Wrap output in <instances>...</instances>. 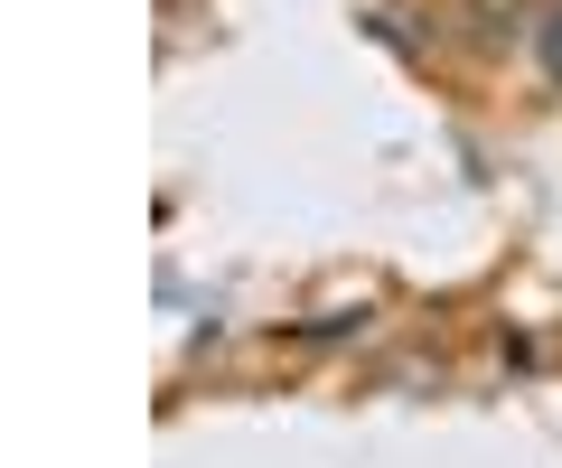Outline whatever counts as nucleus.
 <instances>
[{
    "label": "nucleus",
    "mask_w": 562,
    "mask_h": 468,
    "mask_svg": "<svg viewBox=\"0 0 562 468\" xmlns=\"http://www.w3.org/2000/svg\"><path fill=\"white\" fill-rule=\"evenodd\" d=\"M543 66H553V84H562V10L543 20Z\"/></svg>",
    "instance_id": "1"
}]
</instances>
